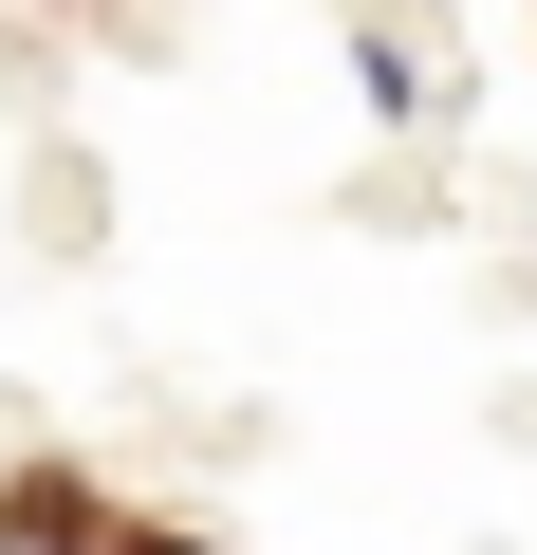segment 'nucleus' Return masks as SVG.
<instances>
[{"label": "nucleus", "instance_id": "f257e3e1", "mask_svg": "<svg viewBox=\"0 0 537 555\" xmlns=\"http://www.w3.org/2000/svg\"><path fill=\"white\" fill-rule=\"evenodd\" d=\"M0 537H93V555H204V537H167V518H112L75 463H38V481H0Z\"/></svg>", "mask_w": 537, "mask_h": 555}]
</instances>
